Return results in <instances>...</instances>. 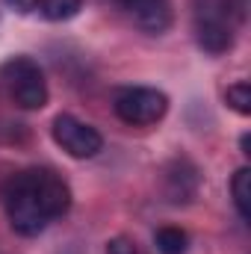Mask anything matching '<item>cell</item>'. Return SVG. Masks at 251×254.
<instances>
[{"label": "cell", "mask_w": 251, "mask_h": 254, "mask_svg": "<svg viewBox=\"0 0 251 254\" xmlns=\"http://www.w3.org/2000/svg\"><path fill=\"white\" fill-rule=\"evenodd\" d=\"M3 204L9 225L21 237H39L54 219H60L71 207V190L51 169H27L18 172L6 190Z\"/></svg>", "instance_id": "obj_1"}, {"label": "cell", "mask_w": 251, "mask_h": 254, "mask_svg": "<svg viewBox=\"0 0 251 254\" xmlns=\"http://www.w3.org/2000/svg\"><path fill=\"white\" fill-rule=\"evenodd\" d=\"M3 83L21 110H42L48 104V80L30 57H15L3 65Z\"/></svg>", "instance_id": "obj_2"}, {"label": "cell", "mask_w": 251, "mask_h": 254, "mask_svg": "<svg viewBox=\"0 0 251 254\" xmlns=\"http://www.w3.org/2000/svg\"><path fill=\"white\" fill-rule=\"evenodd\" d=\"M228 15H231L228 0H204V3H198V9H195V39H198L201 51H207L213 57L231 51L234 27H231Z\"/></svg>", "instance_id": "obj_3"}, {"label": "cell", "mask_w": 251, "mask_h": 254, "mask_svg": "<svg viewBox=\"0 0 251 254\" xmlns=\"http://www.w3.org/2000/svg\"><path fill=\"white\" fill-rule=\"evenodd\" d=\"M169 113V98L160 89L151 86H130L116 95V116L133 127L157 125Z\"/></svg>", "instance_id": "obj_4"}, {"label": "cell", "mask_w": 251, "mask_h": 254, "mask_svg": "<svg viewBox=\"0 0 251 254\" xmlns=\"http://www.w3.org/2000/svg\"><path fill=\"white\" fill-rule=\"evenodd\" d=\"M54 142L74 160H92L104 148V136L95 127L68 116V113L54 119Z\"/></svg>", "instance_id": "obj_5"}, {"label": "cell", "mask_w": 251, "mask_h": 254, "mask_svg": "<svg viewBox=\"0 0 251 254\" xmlns=\"http://www.w3.org/2000/svg\"><path fill=\"white\" fill-rule=\"evenodd\" d=\"M133 24H139L148 33H163L172 24V3L169 0H116Z\"/></svg>", "instance_id": "obj_6"}, {"label": "cell", "mask_w": 251, "mask_h": 254, "mask_svg": "<svg viewBox=\"0 0 251 254\" xmlns=\"http://www.w3.org/2000/svg\"><path fill=\"white\" fill-rule=\"evenodd\" d=\"M231 195H234V204L240 210V216L249 222L251 219V169H240L234 178H231Z\"/></svg>", "instance_id": "obj_7"}, {"label": "cell", "mask_w": 251, "mask_h": 254, "mask_svg": "<svg viewBox=\"0 0 251 254\" xmlns=\"http://www.w3.org/2000/svg\"><path fill=\"white\" fill-rule=\"evenodd\" d=\"M154 246L160 254H187L189 249V234L181 231V228H160L154 234Z\"/></svg>", "instance_id": "obj_8"}, {"label": "cell", "mask_w": 251, "mask_h": 254, "mask_svg": "<svg viewBox=\"0 0 251 254\" xmlns=\"http://www.w3.org/2000/svg\"><path fill=\"white\" fill-rule=\"evenodd\" d=\"M83 0H39V9L48 21H68L80 12Z\"/></svg>", "instance_id": "obj_9"}, {"label": "cell", "mask_w": 251, "mask_h": 254, "mask_svg": "<svg viewBox=\"0 0 251 254\" xmlns=\"http://www.w3.org/2000/svg\"><path fill=\"white\" fill-rule=\"evenodd\" d=\"M225 101H228V107H231L234 113H240V116H249V113H251V86L246 83V80H240V83L228 86V92H225Z\"/></svg>", "instance_id": "obj_10"}, {"label": "cell", "mask_w": 251, "mask_h": 254, "mask_svg": "<svg viewBox=\"0 0 251 254\" xmlns=\"http://www.w3.org/2000/svg\"><path fill=\"white\" fill-rule=\"evenodd\" d=\"M107 254H139L136 252V243L127 240V237H116L107 243Z\"/></svg>", "instance_id": "obj_11"}, {"label": "cell", "mask_w": 251, "mask_h": 254, "mask_svg": "<svg viewBox=\"0 0 251 254\" xmlns=\"http://www.w3.org/2000/svg\"><path fill=\"white\" fill-rule=\"evenodd\" d=\"M6 6H12L15 12L27 15V12H36L39 9V0H6Z\"/></svg>", "instance_id": "obj_12"}]
</instances>
